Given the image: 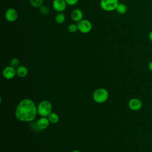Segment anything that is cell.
Returning a JSON list of instances; mask_svg holds the SVG:
<instances>
[{"label":"cell","mask_w":152,"mask_h":152,"mask_svg":"<svg viewBox=\"0 0 152 152\" xmlns=\"http://www.w3.org/2000/svg\"><path fill=\"white\" fill-rule=\"evenodd\" d=\"M119 3V0H100V5L103 10L111 12L116 10Z\"/></svg>","instance_id":"cell-4"},{"label":"cell","mask_w":152,"mask_h":152,"mask_svg":"<svg viewBox=\"0 0 152 152\" xmlns=\"http://www.w3.org/2000/svg\"><path fill=\"white\" fill-rule=\"evenodd\" d=\"M77 30H78L77 25L75 24L71 23L68 26V31L71 33H74L76 32Z\"/></svg>","instance_id":"cell-18"},{"label":"cell","mask_w":152,"mask_h":152,"mask_svg":"<svg viewBox=\"0 0 152 152\" xmlns=\"http://www.w3.org/2000/svg\"><path fill=\"white\" fill-rule=\"evenodd\" d=\"M43 1L44 0H29L31 6L34 8H40L43 5Z\"/></svg>","instance_id":"cell-16"},{"label":"cell","mask_w":152,"mask_h":152,"mask_svg":"<svg viewBox=\"0 0 152 152\" xmlns=\"http://www.w3.org/2000/svg\"><path fill=\"white\" fill-rule=\"evenodd\" d=\"M66 3L65 0H53L52 7L58 12H63L66 8Z\"/></svg>","instance_id":"cell-7"},{"label":"cell","mask_w":152,"mask_h":152,"mask_svg":"<svg viewBox=\"0 0 152 152\" xmlns=\"http://www.w3.org/2000/svg\"><path fill=\"white\" fill-rule=\"evenodd\" d=\"M20 61L17 58H13L10 61V65L14 68H17L19 66Z\"/></svg>","instance_id":"cell-19"},{"label":"cell","mask_w":152,"mask_h":152,"mask_svg":"<svg viewBox=\"0 0 152 152\" xmlns=\"http://www.w3.org/2000/svg\"><path fill=\"white\" fill-rule=\"evenodd\" d=\"M39 8V11L42 14V15H47L49 14L50 12V10H49V8L45 5H42Z\"/></svg>","instance_id":"cell-17"},{"label":"cell","mask_w":152,"mask_h":152,"mask_svg":"<svg viewBox=\"0 0 152 152\" xmlns=\"http://www.w3.org/2000/svg\"><path fill=\"white\" fill-rule=\"evenodd\" d=\"M65 20V15L63 12H58L55 17V21L58 24H62Z\"/></svg>","instance_id":"cell-14"},{"label":"cell","mask_w":152,"mask_h":152,"mask_svg":"<svg viewBox=\"0 0 152 152\" xmlns=\"http://www.w3.org/2000/svg\"><path fill=\"white\" fill-rule=\"evenodd\" d=\"M37 114V106L33 101L27 98L21 100L15 110V118L21 122L33 121L36 118Z\"/></svg>","instance_id":"cell-1"},{"label":"cell","mask_w":152,"mask_h":152,"mask_svg":"<svg viewBox=\"0 0 152 152\" xmlns=\"http://www.w3.org/2000/svg\"><path fill=\"white\" fill-rule=\"evenodd\" d=\"M148 39L152 42V30L149 32L148 35Z\"/></svg>","instance_id":"cell-22"},{"label":"cell","mask_w":152,"mask_h":152,"mask_svg":"<svg viewBox=\"0 0 152 152\" xmlns=\"http://www.w3.org/2000/svg\"><path fill=\"white\" fill-rule=\"evenodd\" d=\"M142 106V102L138 98H132L128 102L129 108L133 111L139 110Z\"/></svg>","instance_id":"cell-9"},{"label":"cell","mask_w":152,"mask_h":152,"mask_svg":"<svg viewBox=\"0 0 152 152\" xmlns=\"http://www.w3.org/2000/svg\"><path fill=\"white\" fill-rule=\"evenodd\" d=\"M28 69L26 66L24 65H19L16 68V74L18 77L21 78H24L26 77L28 74Z\"/></svg>","instance_id":"cell-12"},{"label":"cell","mask_w":152,"mask_h":152,"mask_svg":"<svg viewBox=\"0 0 152 152\" xmlns=\"http://www.w3.org/2000/svg\"><path fill=\"white\" fill-rule=\"evenodd\" d=\"M109 97L108 91L103 88L96 89L93 94V99L97 103H103L105 102Z\"/></svg>","instance_id":"cell-3"},{"label":"cell","mask_w":152,"mask_h":152,"mask_svg":"<svg viewBox=\"0 0 152 152\" xmlns=\"http://www.w3.org/2000/svg\"><path fill=\"white\" fill-rule=\"evenodd\" d=\"M148 68L150 71H152V61H150V62L148 64Z\"/></svg>","instance_id":"cell-21"},{"label":"cell","mask_w":152,"mask_h":152,"mask_svg":"<svg viewBox=\"0 0 152 152\" xmlns=\"http://www.w3.org/2000/svg\"><path fill=\"white\" fill-rule=\"evenodd\" d=\"M16 74V69L12 66H7L5 67L2 71V75L7 80L13 78Z\"/></svg>","instance_id":"cell-8"},{"label":"cell","mask_w":152,"mask_h":152,"mask_svg":"<svg viewBox=\"0 0 152 152\" xmlns=\"http://www.w3.org/2000/svg\"><path fill=\"white\" fill-rule=\"evenodd\" d=\"M37 113L42 117H48L52 112V105L47 100L41 101L37 106Z\"/></svg>","instance_id":"cell-2"},{"label":"cell","mask_w":152,"mask_h":152,"mask_svg":"<svg viewBox=\"0 0 152 152\" xmlns=\"http://www.w3.org/2000/svg\"><path fill=\"white\" fill-rule=\"evenodd\" d=\"M78 1L79 0H65L66 4L68 5H70V6H73V5H75L76 4H77Z\"/></svg>","instance_id":"cell-20"},{"label":"cell","mask_w":152,"mask_h":152,"mask_svg":"<svg viewBox=\"0 0 152 152\" xmlns=\"http://www.w3.org/2000/svg\"><path fill=\"white\" fill-rule=\"evenodd\" d=\"M77 25L78 30L82 33H88L92 29L91 23L87 19L81 20L80 21L77 23Z\"/></svg>","instance_id":"cell-5"},{"label":"cell","mask_w":152,"mask_h":152,"mask_svg":"<svg viewBox=\"0 0 152 152\" xmlns=\"http://www.w3.org/2000/svg\"><path fill=\"white\" fill-rule=\"evenodd\" d=\"M71 17L72 21L76 23H78L81 20H83V12L81 10L78 8H76L71 12Z\"/></svg>","instance_id":"cell-11"},{"label":"cell","mask_w":152,"mask_h":152,"mask_svg":"<svg viewBox=\"0 0 152 152\" xmlns=\"http://www.w3.org/2000/svg\"><path fill=\"white\" fill-rule=\"evenodd\" d=\"M115 10L119 14H124L127 11V7L125 4L123 3H119Z\"/></svg>","instance_id":"cell-13"},{"label":"cell","mask_w":152,"mask_h":152,"mask_svg":"<svg viewBox=\"0 0 152 152\" xmlns=\"http://www.w3.org/2000/svg\"><path fill=\"white\" fill-rule=\"evenodd\" d=\"M48 118L50 123H52V124L57 123L59 119L58 115L55 112H51L48 116Z\"/></svg>","instance_id":"cell-15"},{"label":"cell","mask_w":152,"mask_h":152,"mask_svg":"<svg viewBox=\"0 0 152 152\" xmlns=\"http://www.w3.org/2000/svg\"><path fill=\"white\" fill-rule=\"evenodd\" d=\"M49 123L48 117H41L37 121L36 126L39 130H45L48 127Z\"/></svg>","instance_id":"cell-10"},{"label":"cell","mask_w":152,"mask_h":152,"mask_svg":"<svg viewBox=\"0 0 152 152\" xmlns=\"http://www.w3.org/2000/svg\"><path fill=\"white\" fill-rule=\"evenodd\" d=\"M71 152H81V151H80L79 150H72Z\"/></svg>","instance_id":"cell-23"},{"label":"cell","mask_w":152,"mask_h":152,"mask_svg":"<svg viewBox=\"0 0 152 152\" xmlns=\"http://www.w3.org/2000/svg\"><path fill=\"white\" fill-rule=\"evenodd\" d=\"M18 18V12L14 8H10L7 9L5 12V20L10 23L14 22Z\"/></svg>","instance_id":"cell-6"}]
</instances>
